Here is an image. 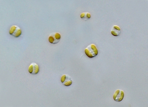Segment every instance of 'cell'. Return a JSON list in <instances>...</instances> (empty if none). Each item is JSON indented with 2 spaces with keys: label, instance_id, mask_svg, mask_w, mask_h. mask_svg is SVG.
Returning <instances> with one entry per match:
<instances>
[{
  "label": "cell",
  "instance_id": "obj_1",
  "mask_svg": "<svg viewBox=\"0 0 148 107\" xmlns=\"http://www.w3.org/2000/svg\"><path fill=\"white\" fill-rule=\"evenodd\" d=\"M86 55L90 58L96 57L98 54V51L96 46L92 44L88 46L84 50Z\"/></svg>",
  "mask_w": 148,
  "mask_h": 107
},
{
  "label": "cell",
  "instance_id": "obj_6",
  "mask_svg": "<svg viewBox=\"0 0 148 107\" xmlns=\"http://www.w3.org/2000/svg\"><path fill=\"white\" fill-rule=\"evenodd\" d=\"M39 67L38 65L35 63H32L30 64L28 68V71L32 74H36L38 73Z\"/></svg>",
  "mask_w": 148,
  "mask_h": 107
},
{
  "label": "cell",
  "instance_id": "obj_4",
  "mask_svg": "<svg viewBox=\"0 0 148 107\" xmlns=\"http://www.w3.org/2000/svg\"><path fill=\"white\" fill-rule=\"evenodd\" d=\"M124 96V93L123 91L117 90L114 93L113 98L114 100L116 102H121L123 99Z\"/></svg>",
  "mask_w": 148,
  "mask_h": 107
},
{
  "label": "cell",
  "instance_id": "obj_3",
  "mask_svg": "<svg viewBox=\"0 0 148 107\" xmlns=\"http://www.w3.org/2000/svg\"><path fill=\"white\" fill-rule=\"evenodd\" d=\"M60 34L59 33L52 34L49 37V41L52 44H55L58 43L61 39Z\"/></svg>",
  "mask_w": 148,
  "mask_h": 107
},
{
  "label": "cell",
  "instance_id": "obj_5",
  "mask_svg": "<svg viewBox=\"0 0 148 107\" xmlns=\"http://www.w3.org/2000/svg\"><path fill=\"white\" fill-rule=\"evenodd\" d=\"M61 81L63 85L66 86H71L73 83L71 78L66 74H64L61 77Z\"/></svg>",
  "mask_w": 148,
  "mask_h": 107
},
{
  "label": "cell",
  "instance_id": "obj_2",
  "mask_svg": "<svg viewBox=\"0 0 148 107\" xmlns=\"http://www.w3.org/2000/svg\"><path fill=\"white\" fill-rule=\"evenodd\" d=\"M9 32L10 35L16 38L19 37L22 34V31L21 28L16 25H14L10 27Z\"/></svg>",
  "mask_w": 148,
  "mask_h": 107
},
{
  "label": "cell",
  "instance_id": "obj_8",
  "mask_svg": "<svg viewBox=\"0 0 148 107\" xmlns=\"http://www.w3.org/2000/svg\"><path fill=\"white\" fill-rule=\"evenodd\" d=\"M80 17L82 19L86 20L90 19L91 15L88 12H83L80 14Z\"/></svg>",
  "mask_w": 148,
  "mask_h": 107
},
{
  "label": "cell",
  "instance_id": "obj_7",
  "mask_svg": "<svg viewBox=\"0 0 148 107\" xmlns=\"http://www.w3.org/2000/svg\"><path fill=\"white\" fill-rule=\"evenodd\" d=\"M111 33L114 36L116 37L120 35L121 33V29L118 26H113L112 29Z\"/></svg>",
  "mask_w": 148,
  "mask_h": 107
}]
</instances>
